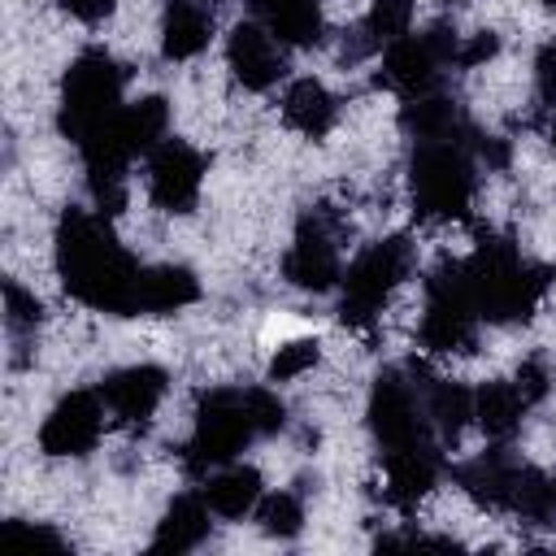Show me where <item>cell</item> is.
Returning a JSON list of instances; mask_svg holds the SVG:
<instances>
[{"label": "cell", "mask_w": 556, "mask_h": 556, "mask_svg": "<svg viewBox=\"0 0 556 556\" xmlns=\"http://www.w3.org/2000/svg\"><path fill=\"white\" fill-rule=\"evenodd\" d=\"M534 83H539V100L543 104H556V39L543 43V52L534 61Z\"/></svg>", "instance_id": "4dcf8cb0"}, {"label": "cell", "mask_w": 556, "mask_h": 556, "mask_svg": "<svg viewBox=\"0 0 556 556\" xmlns=\"http://www.w3.org/2000/svg\"><path fill=\"white\" fill-rule=\"evenodd\" d=\"M517 478H521V465L504 452H486L456 469V482L469 491V500H478L482 508H508V513L517 500Z\"/></svg>", "instance_id": "9a60e30c"}, {"label": "cell", "mask_w": 556, "mask_h": 556, "mask_svg": "<svg viewBox=\"0 0 556 556\" xmlns=\"http://www.w3.org/2000/svg\"><path fill=\"white\" fill-rule=\"evenodd\" d=\"M243 404H248V417H252L256 434H274V430H282V426H287V408H282V400H278L274 391L256 387V391H248V395H243Z\"/></svg>", "instance_id": "f1b7e54d"}, {"label": "cell", "mask_w": 556, "mask_h": 556, "mask_svg": "<svg viewBox=\"0 0 556 556\" xmlns=\"http://www.w3.org/2000/svg\"><path fill=\"white\" fill-rule=\"evenodd\" d=\"M408 178L421 217H465L473 200V161L460 143H421Z\"/></svg>", "instance_id": "277c9868"}, {"label": "cell", "mask_w": 556, "mask_h": 556, "mask_svg": "<svg viewBox=\"0 0 556 556\" xmlns=\"http://www.w3.org/2000/svg\"><path fill=\"white\" fill-rule=\"evenodd\" d=\"M208 534V500L200 495H178L161 526H156V539H152V552H191L200 539Z\"/></svg>", "instance_id": "7402d4cb"}, {"label": "cell", "mask_w": 556, "mask_h": 556, "mask_svg": "<svg viewBox=\"0 0 556 556\" xmlns=\"http://www.w3.org/2000/svg\"><path fill=\"white\" fill-rule=\"evenodd\" d=\"M204 500L217 517H243L256 508L261 500V473L252 465H239V469H226L217 473L208 486H204Z\"/></svg>", "instance_id": "d4e9b609"}, {"label": "cell", "mask_w": 556, "mask_h": 556, "mask_svg": "<svg viewBox=\"0 0 556 556\" xmlns=\"http://www.w3.org/2000/svg\"><path fill=\"white\" fill-rule=\"evenodd\" d=\"M256 521L274 539H295L304 530V508H300V500L291 491H274V495L256 500Z\"/></svg>", "instance_id": "484cf974"}, {"label": "cell", "mask_w": 556, "mask_h": 556, "mask_svg": "<svg viewBox=\"0 0 556 556\" xmlns=\"http://www.w3.org/2000/svg\"><path fill=\"white\" fill-rule=\"evenodd\" d=\"M473 321L478 304L469 291L465 261H443L426 278V317H421V343L430 352H456L473 343Z\"/></svg>", "instance_id": "5b68a950"}, {"label": "cell", "mask_w": 556, "mask_h": 556, "mask_svg": "<svg viewBox=\"0 0 556 556\" xmlns=\"http://www.w3.org/2000/svg\"><path fill=\"white\" fill-rule=\"evenodd\" d=\"M526 413V395L517 391V382H486L482 391H473V417L491 439H508L521 426Z\"/></svg>", "instance_id": "603a6c76"}, {"label": "cell", "mask_w": 556, "mask_h": 556, "mask_svg": "<svg viewBox=\"0 0 556 556\" xmlns=\"http://www.w3.org/2000/svg\"><path fill=\"white\" fill-rule=\"evenodd\" d=\"M61 9L74 13L78 22H100V17H109L117 9V0H61Z\"/></svg>", "instance_id": "e575fe53"}, {"label": "cell", "mask_w": 556, "mask_h": 556, "mask_svg": "<svg viewBox=\"0 0 556 556\" xmlns=\"http://www.w3.org/2000/svg\"><path fill=\"white\" fill-rule=\"evenodd\" d=\"M500 52V39H495V30H478L469 43H460V52H456V65H482V61H491Z\"/></svg>", "instance_id": "1f68e13d"}, {"label": "cell", "mask_w": 556, "mask_h": 556, "mask_svg": "<svg viewBox=\"0 0 556 556\" xmlns=\"http://www.w3.org/2000/svg\"><path fill=\"white\" fill-rule=\"evenodd\" d=\"M434 70H439V56L430 52L426 35H400L387 43V56H382V83L395 87L400 96H426L430 83H434Z\"/></svg>", "instance_id": "5bb4252c"}, {"label": "cell", "mask_w": 556, "mask_h": 556, "mask_svg": "<svg viewBox=\"0 0 556 556\" xmlns=\"http://www.w3.org/2000/svg\"><path fill=\"white\" fill-rule=\"evenodd\" d=\"M104 395L96 391H70L43 421L39 430V447L48 456H83L96 447L100 439V421H104V408H100Z\"/></svg>", "instance_id": "30bf717a"}, {"label": "cell", "mask_w": 556, "mask_h": 556, "mask_svg": "<svg viewBox=\"0 0 556 556\" xmlns=\"http://www.w3.org/2000/svg\"><path fill=\"white\" fill-rule=\"evenodd\" d=\"M56 274L74 300L104 313H135V287L143 269L117 243V235L83 208H70L56 226Z\"/></svg>", "instance_id": "6da1fadb"}, {"label": "cell", "mask_w": 556, "mask_h": 556, "mask_svg": "<svg viewBox=\"0 0 556 556\" xmlns=\"http://www.w3.org/2000/svg\"><path fill=\"white\" fill-rule=\"evenodd\" d=\"M400 122H404V130H408L413 139H421V143H456V135L465 130L460 109H456L452 100H443V96H413V100L404 104Z\"/></svg>", "instance_id": "44dd1931"}, {"label": "cell", "mask_w": 556, "mask_h": 556, "mask_svg": "<svg viewBox=\"0 0 556 556\" xmlns=\"http://www.w3.org/2000/svg\"><path fill=\"white\" fill-rule=\"evenodd\" d=\"M439 478V460L434 447H404V452H387V495L400 508H413L421 495H430Z\"/></svg>", "instance_id": "ac0fdd59"}, {"label": "cell", "mask_w": 556, "mask_h": 556, "mask_svg": "<svg viewBox=\"0 0 556 556\" xmlns=\"http://www.w3.org/2000/svg\"><path fill=\"white\" fill-rule=\"evenodd\" d=\"M413 22V0H374L369 17H365V35L369 43H391L400 35H408Z\"/></svg>", "instance_id": "4316f807"}, {"label": "cell", "mask_w": 556, "mask_h": 556, "mask_svg": "<svg viewBox=\"0 0 556 556\" xmlns=\"http://www.w3.org/2000/svg\"><path fill=\"white\" fill-rule=\"evenodd\" d=\"M317 356H321V343H317V339H291V343H282V348L274 352V361H269V378H274V382L300 378L304 369L317 365Z\"/></svg>", "instance_id": "83f0119b"}, {"label": "cell", "mask_w": 556, "mask_h": 556, "mask_svg": "<svg viewBox=\"0 0 556 556\" xmlns=\"http://www.w3.org/2000/svg\"><path fill=\"white\" fill-rule=\"evenodd\" d=\"M426 413H430V426H439V434L447 443H456L465 421L473 417V391H465L460 382L434 378V382H426Z\"/></svg>", "instance_id": "cb8c5ba5"}, {"label": "cell", "mask_w": 556, "mask_h": 556, "mask_svg": "<svg viewBox=\"0 0 556 556\" xmlns=\"http://www.w3.org/2000/svg\"><path fill=\"white\" fill-rule=\"evenodd\" d=\"M226 61H230L235 78H239L248 91H269V87L282 78V70H287L282 48H278L274 35H269L265 26H256V22H239V26L230 30V39H226Z\"/></svg>", "instance_id": "8fae6325"}, {"label": "cell", "mask_w": 556, "mask_h": 556, "mask_svg": "<svg viewBox=\"0 0 556 556\" xmlns=\"http://www.w3.org/2000/svg\"><path fill=\"white\" fill-rule=\"evenodd\" d=\"M195 295H200V282L187 265H156L139 274L135 313H174V308H187Z\"/></svg>", "instance_id": "e0dca14e"}, {"label": "cell", "mask_w": 556, "mask_h": 556, "mask_svg": "<svg viewBox=\"0 0 556 556\" xmlns=\"http://www.w3.org/2000/svg\"><path fill=\"white\" fill-rule=\"evenodd\" d=\"M543 9H552V13H556V0H543Z\"/></svg>", "instance_id": "d590c367"}, {"label": "cell", "mask_w": 556, "mask_h": 556, "mask_svg": "<svg viewBox=\"0 0 556 556\" xmlns=\"http://www.w3.org/2000/svg\"><path fill=\"white\" fill-rule=\"evenodd\" d=\"M100 395H104V404H109L122 421H139V426H143V421L156 413L161 395H165V369H156V365L117 369V374L104 378Z\"/></svg>", "instance_id": "4fadbf2b"}, {"label": "cell", "mask_w": 556, "mask_h": 556, "mask_svg": "<svg viewBox=\"0 0 556 556\" xmlns=\"http://www.w3.org/2000/svg\"><path fill=\"white\" fill-rule=\"evenodd\" d=\"M465 274L478 317L486 321H526L547 291V269L526 265L504 239H482L478 252L465 261Z\"/></svg>", "instance_id": "7a4b0ae2"}, {"label": "cell", "mask_w": 556, "mask_h": 556, "mask_svg": "<svg viewBox=\"0 0 556 556\" xmlns=\"http://www.w3.org/2000/svg\"><path fill=\"white\" fill-rule=\"evenodd\" d=\"M4 539H26V543H43V547H65V539L48 526H26V521H4L0 526Z\"/></svg>", "instance_id": "836d02e7"}, {"label": "cell", "mask_w": 556, "mask_h": 556, "mask_svg": "<svg viewBox=\"0 0 556 556\" xmlns=\"http://www.w3.org/2000/svg\"><path fill=\"white\" fill-rule=\"evenodd\" d=\"M252 9H256V17L265 22V30L278 35L282 43L313 48V43H321V35H326L321 0H252Z\"/></svg>", "instance_id": "2e32d148"}, {"label": "cell", "mask_w": 556, "mask_h": 556, "mask_svg": "<svg viewBox=\"0 0 556 556\" xmlns=\"http://www.w3.org/2000/svg\"><path fill=\"white\" fill-rule=\"evenodd\" d=\"M122 109V70L113 65L109 52L91 48L83 52L70 70H65V83H61V130L83 143L96 126H104L113 113Z\"/></svg>", "instance_id": "3957f363"}, {"label": "cell", "mask_w": 556, "mask_h": 556, "mask_svg": "<svg viewBox=\"0 0 556 556\" xmlns=\"http://www.w3.org/2000/svg\"><path fill=\"white\" fill-rule=\"evenodd\" d=\"M552 143H556V130H552Z\"/></svg>", "instance_id": "8d00e7d4"}, {"label": "cell", "mask_w": 556, "mask_h": 556, "mask_svg": "<svg viewBox=\"0 0 556 556\" xmlns=\"http://www.w3.org/2000/svg\"><path fill=\"white\" fill-rule=\"evenodd\" d=\"M517 391L526 395V404L543 400V395H547V365H543V361H526V365L517 369Z\"/></svg>", "instance_id": "d6a6232c"}, {"label": "cell", "mask_w": 556, "mask_h": 556, "mask_svg": "<svg viewBox=\"0 0 556 556\" xmlns=\"http://www.w3.org/2000/svg\"><path fill=\"white\" fill-rule=\"evenodd\" d=\"M200 178H204V161L191 143L182 139H165L152 148L148 161V191L165 213H191L195 195H200Z\"/></svg>", "instance_id": "9c48e42d"}, {"label": "cell", "mask_w": 556, "mask_h": 556, "mask_svg": "<svg viewBox=\"0 0 556 556\" xmlns=\"http://www.w3.org/2000/svg\"><path fill=\"white\" fill-rule=\"evenodd\" d=\"M413 256H408V239L391 235L382 243H374L369 252H361L348 274H343V321L369 326L374 313L387 304V295L395 291V282L408 274Z\"/></svg>", "instance_id": "8992f818"}, {"label": "cell", "mask_w": 556, "mask_h": 556, "mask_svg": "<svg viewBox=\"0 0 556 556\" xmlns=\"http://www.w3.org/2000/svg\"><path fill=\"white\" fill-rule=\"evenodd\" d=\"M282 274L287 282L304 287V291H326L334 278H339V252H334V239L326 235V226L317 217H304L300 230H295V243L282 261Z\"/></svg>", "instance_id": "7c38bea8"}, {"label": "cell", "mask_w": 556, "mask_h": 556, "mask_svg": "<svg viewBox=\"0 0 556 556\" xmlns=\"http://www.w3.org/2000/svg\"><path fill=\"white\" fill-rule=\"evenodd\" d=\"M213 35L208 13L195 0H169L165 4V22H161V52L169 61H187L195 56Z\"/></svg>", "instance_id": "d6986e66"}, {"label": "cell", "mask_w": 556, "mask_h": 556, "mask_svg": "<svg viewBox=\"0 0 556 556\" xmlns=\"http://www.w3.org/2000/svg\"><path fill=\"white\" fill-rule=\"evenodd\" d=\"M256 434L252 417H248V404L243 395L235 391H208L200 395V408H195V434H191V456L187 465L200 473L208 465H222L230 460L235 452H243V443Z\"/></svg>", "instance_id": "52a82bcc"}, {"label": "cell", "mask_w": 556, "mask_h": 556, "mask_svg": "<svg viewBox=\"0 0 556 556\" xmlns=\"http://www.w3.org/2000/svg\"><path fill=\"white\" fill-rule=\"evenodd\" d=\"M282 117L308 139H321L334 126V96L317 78H295L282 96Z\"/></svg>", "instance_id": "ffe728a7"}, {"label": "cell", "mask_w": 556, "mask_h": 556, "mask_svg": "<svg viewBox=\"0 0 556 556\" xmlns=\"http://www.w3.org/2000/svg\"><path fill=\"white\" fill-rule=\"evenodd\" d=\"M369 430L387 452L404 447H430V413L417 408L408 382L400 374H382L369 395Z\"/></svg>", "instance_id": "ba28073f"}, {"label": "cell", "mask_w": 556, "mask_h": 556, "mask_svg": "<svg viewBox=\"0 0 556 556\" xmlns=\"http://www.w3.org/2000/svg\"><path fill=\"white\" fill-rule=\"evenodd\" d=\"M39 317H43V304L30 291H22L17 282H4V321H9V330H35Z\"/></svg>", "instance_id": "f546056e"}]
</instances>
